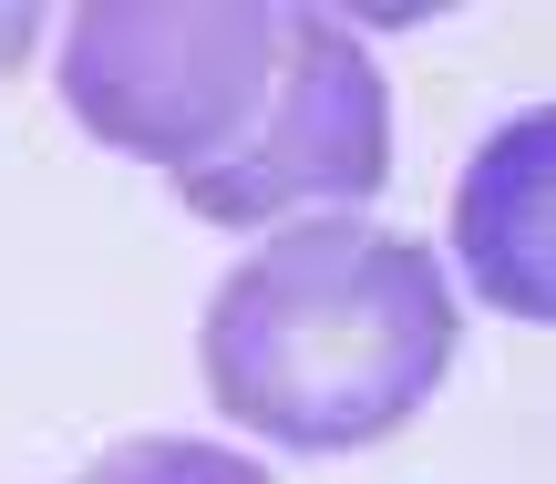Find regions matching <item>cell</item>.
I'll return each instance as SVG.
<instances>
[{
	"label": "cell",
	"mask_w": 556,
	"mask_h": 484,
	"mask_svg": "<svg viewBox=\"0 0 556 484\" xmlns=\"http://www.w3.org/2000/svg\"><path fill=\"white\" fill-rule=\"evenodd\" d=\"M206 403L278 454L392 444L454 371V289L433 247L361 217H289L197 320Z\"/></svg>",
	"instance_id": "obj_1"
},
{
	"label": "cell",
	"mask_w": 556,
	"mask_h": 484,
	"mask_svg": "<svg viewBox=\"0 0 556 484\" xmlns=\"http://www.w3.org/2000/svg\"><path fill=\"white\" fill-rule=\"evenodd\" d=\"M278 73L268 0H93L62 31V103L93 144L197 176L248 135Z\"/></svg>",
	"instance_id": "obj_2"
},
{
	"label": "cell",
	"mask_w": 556,
	"mask_h": 484,
	"mask_svg": "<svg viewBox=\"0 0 556 484\" xmlns=\"http://www.w3.org/2000/svg\"><path fill=\"white\" fill-rule=\"evenodd\" d=\"M392 186V82L361 52L351 21L278 11V73L248 114V135L217 165L176 176V196L217 227H278L299 206L351 217Z\"/></svg>",
	"instance_id": "obj_3"
},
{
	"label": "cell",
	"mask_w": 556,
	"mask_h": 484,
	"mask_svg": "<svg viewBox=\"0 0 556 484\" xmlns=\"http://www.w3.org/2000/svg\"><path fill=\"white\" fill-rule=\"evenodd\" d=\"M546 206H556V114H516L454 196V247L475 268V289L516 320L556 309V268H546Z\"/></svg>",
	"instance_id": "obj_4"
},
{
	"label": "cell",
	"mask_w": 556,
	"mask_h": 484,
	"mask_svg": "<svg viewBox=\"0 0 556 484\" xmlns=\"http://www.w3.org/2000/svg\"><path fill=\"white\" fill-rule=\"evenodd\" d=\"M93 484H268L248 454L227 444H186V433H124L93 464Z\"/></svg>",
	"instance_id": "obj_5"
},
{
	"label": "cell",
	"mask_w": 556,
	"mask_h": 484,
	"mask_svg": "<svg viewBox=\"0 0 556 484\" xmlns=\"http://www.w3.org/2000/svg\"><path fill=\"white\" fill-rule=\"evenodd\" d=\"M31 41H41V11H0V73H21Z\"/></svg>",
	"instance_id": "obj_6"
},
{
	"label": "cell",
	"mask_w": 556,
	"mask_h": 484,
	"mask_svg": "<svg viewBox=\"0 0 556 484\" xmlns=\"http://www.w3.org/2000/svg\"><path fill=\"white\" fill-rule=\"evenodd\" d=\"M83 484H93V474H83Z\"/></svg>",
	"instance_id": "obj_7"
}]
</instances>
